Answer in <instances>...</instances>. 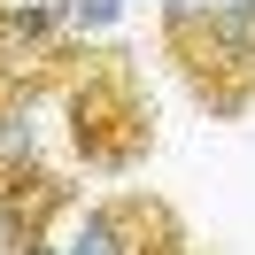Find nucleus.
I'll return each instance as SVG.
<instances>
[{
    "mask_svg": "<svg viewBox=\"0 0 255 255\" xmlns=\"http://www.w3.org/2000/svg\"><path fill=\"white\" fill-rule=\"evenodd\" d=\"M62 116H70V155L93 178H124L155 147V109L139 93L131 54H78V70L62 78Z\"/></svg>",
    "mask_w": 255,
    "mask_h": 255,
    "instance_id": "f257e3e1",
    "label": "nucleus"
},
{
    "mask_svg": "<svg viewBox=\"0 0 255 255\" xmlns=\"http://www.w3.org/2000/svg\"><path fill=\"white\" fill-rule=\"evenodd\" d=\"M162 54L178 62L186 93L201 101L209 116H248V109H255V70H240L232 54L217 47L201 0H162Z\"/></svg>",
    "mask_w": 255,
    "mask_h": 255,
    "instance_id": "f03ea898",
    "label": "nucleus"
},
{
    "mask_svg": "<svg viewBox=\"0 0 255 255\" xmlns=\"http://www.w3.org/2000/svg\"><path fill=\"white\" fill-rule=\"evenodd\" d=\"M70 201H78V193H70L54 170L0 178V255H31L39 240H54V224L70 217Z\"/></svg>",
    "mask_w": 255,
    "mask_h": 255,
    "instance_id": "7ed1b4c3",
    "label": "nucleus"
},
{
    "mask_svg": "<svg viewBox=\"0 0 255 255\" xmlns=\"http://www.w3.org/2000/svg\"><path fill=\"white\" fill-rule=\"evenodd\" d=\"M47 101L54 93H0V178L47 170L39 162V147H47Z\"/></svg>",
    "mask_w": 255,
    "mask_h": 255,
    "instance_id": "20e7f679",
    "label": "nucleus"
},
{
    "mask_svg": "<svg viewBox=\"0 0 255 255\" xmlns=\"http://www.w3.org/2000/svg\"><path fill=\"white\" fill-rule=\"evenodd\" d=\"M209 31H217V47L232 54L240 70H255V0H201Z\"/></svg>",
    "mask_w": 255,
    "mask_h": 255,
    "instance_id": "39448f33",
    "label": "nucleus"
},
{
    "mask_svg": "<svg viewBox=\"0 0 255 255\" xmlns=\"http://www.w3.org/2000/svg\"><path fill=\"white\" fill-rule=\"evenodd\" d=\"M54 8H62V31L78 39H93V31H116V23H124V0H54Z\"/></svg>",
    "mask_w": 255,
    "mask_h": 255,
    "instance_id": "423d86ee",
    "label": "nucleus"
}]
</instances>
